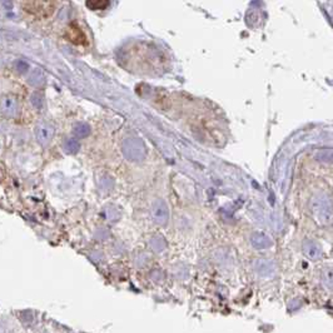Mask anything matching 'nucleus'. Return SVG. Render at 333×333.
Masks as SVG:
<instances>
[{"label": "nucleus", "instance_id": "f257e3e1", "mask_svg": "<svg viewBox=\"0 0 333 333\" xmlns=\"http://www.w3.org/2000/svg\"><path fill=\"white\" fill-rule=\"evenodd\" d=\"M54 134H55V129H54L53 124L49 122L42 121L35 126L34 129V135L37 139L38 144L42 147H48L53 140Z\"/></svg>", "mask_w": 333, "mask_h": 333}, {"label": "nucleus", "instance_id": "f03ea898", "mask_svg": "<svg viewBox=\"0 0 333 333\" xmlns=\"http://www.w3.org/2000/svg\"><path fill=\"white\" fill-rule=\"evenodd\" d=\"M19 102L17 101L15 97L6 94L0 98V114H1V117L6 118V119H14L19 115Z\"/></svg>", "mask_w": 333, "mask_h": 333}, {"label": "nucleus", "instance_id": "7ed1b4c3", "mask_svg": "<svg viewBox=\"0 0 333 333\" xmlns=\"http://www.w3.org/2000/svg\"><path fill=\"white\" fill-rule=\"evenodd\" d=\"M123 151L127 153L126 154L127 157L130 158V159L133 158V153H135L134 154L135 160L142 159L143 155H144V148H143L142 143L138 142V140H135V139L127 140L126 144H124V147H123Z\"/></svg>", "mask_w": 333, "mask_h": 333}, {"label": "nucleus", "instance_id": "20e7f679", "mask_svg": "<svg viewBox=\"0 0 333 333\" xmlns=\"http://www.w3.org/2000/svg\"><path fill=\"white\" fill-rule=\"evenodd\" d=\"M153 218L154 221L159 224H164L168 221V209H167V205H165L164 202L158 201L154 203L153 205Z\"/></svg>", "mask_w": 333, "mask_h": 333}, {"label": "nucleus", "instance_id": "39448f33", "mask_svg": "<svg viewBox=\"0 0 333 333\" xmlns=\"http://www.w3.org/2000/svg\"><path fill=\"white\" fill-rule=\"evenodd\" d=\"M110 3H112V0H87L85 5L93 11H101L109 8Z\"/></svg>", "mask_w": 333, "mask_h": 333}, {"label": "nucleus", "instance_id": "423d86ee", "mask_svg": "<svg viewBox=\"0 0 333 333\" xmlns=\"http://www.w3.org/2000/svg\"><path fill=\"white\" fill-rule=\"evenodd\" d=\"M68 33H69V38H70V40H72V42L80 43V44L85 43L84 33H83V31H81V29L78 28L76 24H72V26H70Z\"/></svg>", "mask_w": 333, "mask_h": 333}, {"label": "nucleus", "instance_id": "0eeeda50", "mask_svg": "<svg viewBox=\"0 0 333 333\" xmlns=\"http://www.w3.org/2000/svg\"><path fill=\"white\" fill-rule=\"evenodd\" d=\"M73 133L76 137L84 138L90 134V127L85 123H77L73 128Z\"/></svg>", "mask_w": 333, "mask_h": 333}, {"label": "nucleus", "instance_id": "6e6552de", "mask_svg": "<svg viewBox=\"0 0 333 333\" xmlns=\"http://www.w3.org/2000/svg\"><path fill=\"white\" fill-rule=\"evenodd\" d=\"M79 143L74 138H69L64 142V151L69 154H74L79 151Z\"/></svg>", "mask_w": 333, "mask_h": 333}, {"label": "nucleus", "instance_id": "1a4fd4ad", "mask_svg": "<svg viewBox=\"0 0 333 333\" xmlns=\"http://www.w3.org/2000/svg\"><path fill=\"white\" fill-rule=\"evenodd\" d=\"M30 103L31 105L35 108V109H40L44 105V97H43L42 93H33V95L30 97Z\"/></svg>", "mask_w": 333, "mask_h": 333}]
</instances>
